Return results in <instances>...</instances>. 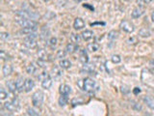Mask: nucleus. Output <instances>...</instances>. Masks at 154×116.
<instances>
[{"mask_svg":"<svg viewBox=\"0 0 154 116\" xmlns=\"http://www.w3.org/2000/svg\"><path fill=\"white\" fill-rule=\"evenodd\" d=\"M81 36L78 35V34H76V33H71V35H70V42L71 43H74V44H78L80 43L81 41Z\"/></svg>","mask_w":154,"mask_h":116,"instance_id":"nucleus-28","label":"nucleus"},{"mask_svg":"<svg viewBox=\"0 0 154 116\" xmlns=\"http://www.w3.org/2000/svg\"><path fill=\"white\" fill-rule=\"evenodd\" d=\"M37 39H38V35L36 34V32L30 34V35H27V37L23 41L24 46L28 48H35L38 45Z\"/></svg>","mask_w":154,"mask_h":116,"instance_id":"nucleus-2","label":"nucleus"},{"mask_svg":"<svg viewBox=\"0 0 154 116\" xmlns=\"http://www.w3.org/2000/svg\"><path fill=\"white\" fill-rule=\"evenodd\" d=\"M0 38H1L2 41H7L10 39V34L7 32H1L0 33Z\"/></svg>","mask_w":154,"mask_h":116,"instance_id":"nucleus-40","label":"nucleus"},{"mask_svg":"<svg viewBox=\"0 0 154 116\" xmlns=\"http://www.w3.org/2000/svg\"><path fill=\"white\" fill-rule=\"evenodd\" d=\"M34 86H35L34 80L31 79H25V88H24V91H25L26 93H29V92L34 88Z\"/></svg>","mask_w":154,"mask_h":116,"instance_id":"nucleus-18","label":"nucleus"},{"mask_svg":"<svg viewBox=\"0 0 154 116\" xmlns=\"http://www.w3.org/2000/svg\"><path fill=\"white\" fill-rule=\"evenodd\" d=\"M86 25V23L84 21L83 18H76L74 19V22H73V28L75 29V30H81V29H83Z\"/></svg>","mask_w":154,"mask_h":116,"instance_id":"nucleus-8","label":"nucleus"},{"mask_svg":"<svg viewBox=\"0 0 154 116\" xmlns=\"http://www.w3.org/2000/svg\"><path fill=\"white\" fill-rule=\"evenodd\" d=\"M49 76H50V74H48L47 72H42V74L38 76V80L42 82L43 79H47V77H49Z\"/></svg>","mask_w":154,"mask_h":116,"instance_id":"nucleus-38","label":"nucleus"},{"mask_svg":"<svg viewBox=\"0 0 154 116\" xmlns=\"http://www.w3.org/2000/svg\"><path fill=\"white\" fill-rule=\"evenodd\" d=\"M49 35H50V30L48 29L47 26H43L42 28V30H41V38L42 39L43 41H45L48 39Z\"/></svg>","mask_w":154,"mask_h":116,"instance_id":"nucleus-20","label":"nucleus"},{"mask_svg":"<svg viewBox=\"0 0 154 116\" xmlns=\"http://www.w3.org/2000/svg\"><path fill=\"white\" fill-rule=\"evenodd\" d=\"M37 63L41 68H45V60H42V59H40V58H38V60L37 61Z\"/></svg>","mask_w":154,"mask_h":116,"instance_id":"nucleus-44","label":"nucleus"},{"mask_svg":"<svg viewBox=\"0 0 154 116\" xmlns=\"http://www.w3.org/2000/svg\"><path fill=\"white\" fill-rule=\"evenodd\" d=\"M125 1H127V2H130V1H132V0H125Z\"/></svg>","mask_w":154,"mask_h":116,"instance_id":"nucleus-49","label":"nucleus"},{"mask_svg":"<svg viewBox=\"0 0 154 116\" xmlns=\"http://www.w3.org/2000/svg\"><path fill=\"white\" fill-rule=\"evenodd\" d=\"M7 97H8V93L5 91L3 87H1L0 88V99H1V101H4L5 99H7Z\"/></svg>","mask_w":154,"mask_h":116,"instance_id":"nucleus-37","label":"nucleus"},{"mask_svg":"<svg viewBox=\"0 0 154 116\" xmlns=\"http://www.w3.org/2000/svg\"><path fill=\"white\" fill-rule=\"evenodd\" d=\"M38 58H40V59H42V60H45L46 57L48 56L46 51L45 50H38Z\"/></svg>","mask_w":154,"mask_h":116,"instance_id":"nucleus-34","label":"nucleus"},{"mask_svg":"<svg viewBox=\"0 0 154 116\" xmlns=\"http://www.w3.org/2000/svg\"><path fill=\"white\" fill-rule=\"evenodd\" d=\"M83 70H85V72H93L95 70V67L93 64H88V63H86V64H84Z\"/></svg>","mask_w":154,"mask_h":116,"instance_id":"nucleus-31","label":"nucleus"},{"mask_svg":"<svg viewBox=\"0 0 154 116\" xmlns=\"http://www.w3.org/2000/svg\"><path fill=\"white\" fill-rule=\"evenodd\" d=\"M43 100H45V94L42 91H37L32 95V104L36 108H38L42 105Z\"/></svg>","mask_w":154,"mask_h":116,"instance_id":"nucleus-3","label":"nucleus"},{"mask_svg":"<svg viewBox=\"0 0 154 116\" xmlns=\"http://www.w3.org/2000/svg\"><path fill=\"white\" fill-rule=\"evenodd\" d=\"M66 50H58V51H57L56 57L58 58V59L62 60V59H64V58L66 57Z\"/></svg>","mask_w":154,"mask_h":116,"instance_id":"nucleus-35","label":"nucleus"},{"mask_svg":"<svg viewBox=\"0 0 154 116\" xmlns=\"http://www.w3.org/2000/svg\"><path fill=\"white\" fill-rule=\"evenodd\" d=\"M3 106H4L5 109H7L8 111H11V112H13V111H17L19 108V101L17 98L14 97L12 101L6 102Z\"/></svg>","mask_w":154,"mask_h":116,"instance_id":"nucleus-5","label":"nucleus"},{"mask_svg":"<svg viewBox=\"0 0 154 116\" xmlns=\"http://www.w3.org/2000/svg\"><path fill=\"white\" fill-rule=\"evenodd\" d=\"M61 95H69L71 93V87L67 84H62L59 88Z\"/></svg>","mask_w":154,"mask_h":116,"instance_id":"nucleus-17","label":"nucleus"},{"mask_svg":"<svg viewBox=\"0 0 154 116\" xmlns=\"http://www.w3.org/2000/svg\"><path fill=\"white\" fill-rule=\"evenodd\" d=\"M82 103H83V101L80 100V99H77V98H74L73 100L71 101V105L72 106H75L77 105H82Z\"/></svg>","mask_w":154,"mask_h":116,"instance_id":"nucleus-42","label":"nucleus"},{"mask_svg":"<svg viewBox=\"0 0 154 116\" xmlns=\"http://www.w3.org/2000/svg\"><path fill=\"white\" fill-rule=\"evenodd\" d=\"M148 71L151 72V75L154 76V59L149 61V64H148Z\"/></svg>","mask_w":154,"mask_h":116,"instance_id":"nucleus-41","label":"nucleus"},{"mask_svg":"<svg viewBox=\"0 0 154 116\" xmlns=\"http://www.w3.org/2000/svg\"><path fill=\"white\" fill-rule=\"evenodd\" d=\"M17 22L20 25L22 28L24 27H33V26H38V22L36 21L31 18H21L18 17L17 19Z\"/></svg>","mask_w":154,"mask_h":116,"instance_id":"nucleus-4","label":"nucleus"},{"mask_svg":"<svg viewBox=\"0 0 154 116\" xmlns=\"http://www.w3.org/2000/svg\"><path fill=\"white\" fill-rule=\"evenodd\" d=\"M42 1H45V2H47V1H49V0H42Z\"/></svg>","mask_w":154,"mask_h":116,"instance_id":"nucleus-48","label":"nucleus"},{"mask_svg":"<svg viewBox=\"0 0 154 116\" xmlns=\"http://www.w3.org/2000/svg\"><path fill=\"white\" fill-rule=\"evenodd\" d=\"M144 104H146L149 108L154 110V98L151 96H144L143 98Z\"/></svg>","mask_w":154,"mask_h":116,"instance_id":"nucleus-14","label":"nucleus"},{"mask_svg":"<svg viewBox=\"0 0 154 116\" xmlns=\"http://www.w3.org/2000/svg\"><path fill=\"white\" fill-rule=\"evenodd\" d=\"M74 2H76V3H80V2H82V1H84V0H73Z\"/></svg>","mask_w":154,"mask_h":116,"instance_id":"nucleus-47","label":"nucleus"},{"mask_svg":"<svg viewBox=\"0 0 154 116\" xmlns=\"http://www.w3.org/2000/svg\"><path fill=\"white\" fill-rule=\"evenodd\" d=\"M111 61H112L114 64H119V63L122 62V58L118 54H114L111 57Z\"/></svg>","mask_w":154,"mask_h":116,"instance_id":"nucleus-32","label":"nucleus"},{"mask_svg":"<svg viewBox=\"0 0 154 116\" xmlns=\"http://www.w3.org/2000/svg\"><path fill=\"white\" fill-rule=\"evenodd\" d=\"M120 28H122L124 32L129 33V34L133 33L135 30L134 24L132 22L128 21H122V22H120Z\"/></svg>","mask_w":154,"mask_h":116,"instance_id":"nucleus-6","label":"nucleus"},{"mask_svg":"<svg viewBox=\"0 0 154 116\" xmlns=\"http://www.w3.org/2000/svg\"><path fill=\"white\" fill-rule=\"evenodd\" d=\"M13 72V67L10 65V64H5L3 67H2V74H3V76H11Z\"/></svg>","mask_w":154,"mask_h":116,"instance_id":"nucleus-16","label":"nucleus"},{"mask_svg":"<svg viewBox=\"0 0 154 116\" xmlns=\"http://www.w3.org/2000/svg\"><path fill=\"white\" fill-rule=\"evenodd\" d=\"M139 36L141 38H148L151 36V30L147 27H143L139 30Z\"/></svg>","mask_w":154,"mask_h":116,"instance_id":"nucleus-13","label":"nucleus"},{"mask_svg":"<svg viewBox=\"0 0 154 116\" xmlns=\"http://www.w3.org/2000/svg\"><path fill=\"white\" fill-rule=\"evenodd\" d=\"M38 30V26H33V27H24L21 29L20 33L25 34V35H30L32 33H35Z\"/></svg>","mask_w":154,"mask_h":116,"instance_id":"nucleus-21","label":"nucleus"},{"mask_svg":"<svg viewBox=\"0 0 154 116\" xmlns=\"http://www.w3.org/2000/svg\"><path fill=\"white\" fill-rule=\"evenodd\" d=\"M37 71V67L35 66V64H33V63H31V64H29L27 67H26V72L27 74L29 75H34Z\"/></svg>","mask_w":154,"mask_h":116,"instance_id":"nucleus-29","label":"nucleus"},{"mask_svg":"<svg viewBox=\"0 0 154 116\" xmlns=\"http://www.w3.org/2000/svg\"><path fill=\"white\" fill-rule=\"evenodd\" d=\"M16 85H17V91L20 93L25 88V79L22 76H19L16 80Z\"/></svg>","mask_w":154,"mask_h":116,"instance_id":"nucleus-10","label":"nucleus"},{"mask_svg":"<svg viewBox=\"0 0 154 116\" xmlns=\"http://www.w3.org/2000/svg\"><path fill=\"white\" fill-rule=\"evenodd\" d=\"M78 45L77 44H74V43H69L67 44L66 47V53H69V54H72V53L76 52L77 50H78Z\"/></svg>","mask_w":154,"mask_h":116,"instance_id":"nucleus-12","label":"nucleus"},{"mask_svg":"<svg viewBox=\"0 0 154 116\" xmlns=\"http://www.w3.org/2000/svg\"><path fill=\"white\" fill-rule=\"evenodd\" d=\"M127 43L129 44V45H136V44L138 43V38L137 37H130L128 40H127Z\"/></svg>","mask_w":154,"mask_h":116,"instance_id":"nucleus-39","label":"nucleus"},{"mask_svg":"<svg viewBox=\"0 0 154 116\" xmlns=\"http://www.w3.org/2000/svg\"><path fill=\"white\" fill-rule=\"evenodd\" d=\"M151 21L154 22V10H153L152 13H151Z\"/></svg>","mask_w":154,"mask_h":116,"instance_id":"nucleus-46","label":"nucleus"},{"mask_svg":"<svg viewBox=\"0 0 154 116\" xmlns=\"http://www.w3.org/2000/svg\"><path fill=\"white\" fill-rule=\"evenodd\" d=\"M51 72H52L53 79H54L55 80H60V79H61L62 76H63V72L61 70L60 65L59 66H54V67H53L52 70H51Z\"/></svg>","mask_w":154,"mask_h":116,"instance_id":"nucleus-7","label":"nucleus"},{"mask_svg":"<svg viewBox=\"0 0 154 116\" xmlns=\"http://www.w3.org/2000/svg\"><path fill=\"white\" fill-rule=\"evenodd\" d=\"M52 84H53V79H52L51 76L42 81V88H45V89H49L50 87L52 86Z\"/></svg>","mask_w":154,"mask_h":116,"instance_id":"nucleus-19","label":"nucleus"},{"mask_svg":"<svg viewBox=\"0 0 154 116\" xmlns=\"http://www.w3.org/2000/svg\"><path fill=\"white\" fill-rule=\"evenodd\" d=\"M122 92L124 94V95H126V94H128L129 92H130V89L128 88V86H126V85H122Z\"/></svg>","mask_w":154,"mask_h":116,"instance_id":"nucleus-43","label":"nucleus"},{"mask_svg":"<svg viewBox=\"0 0 154 116\" xmlns=\"http://www.w3.org/2000/svg\"><path fill=\"white\" fill-rule=\"evenodd\" d=\"M131 106H132L133 109L137 110V111H141L143 108L141 105H140L139 103H137V102H134V101H131Z\"/></svg>","mask_w":154,"mask_h":116,"instance_id":"nucleus-33","label":"nucleus"},{"mask_svg":"<svg viewBox=\"0 0 154 116\" xmlns=\"http://www.w3.org/2000/svg\"><path fill=\"white\" fill-rule=\"evenodd\" d=\"M107 37H108V39L110 41H115V40H117L118 37H119V32L117 30H111L108 33Z\"/></svg>","mask_w":154,"mask_h":116,"instance_id":"nucleus-26","label":"nucleus"},{"mask_svg":"<svg viewBox=\"0 0 154 116\" xmlns=\"http://www.w3.org/2000/svg\"><path fill=\"white\" fill-rule=\"evenodd\" d=\"M67 102H69V95H61L59 100H58L60 106H65L67 104Z\"/></svg>","mask_w":154,"mask_h":116,"instance_id":"nucleus-25","label":"nucleus"},{"mask_svg":"<svg viewBox=\"0 0 154 116\" xmlns=\"http://www.w3.org/2000/svg\"><path fill=\"white\" fill-rule=\"evenodd\" d=\"M87 50H88L90 52H96L99 50V45L97 43H90V44H88Z\"/></svg>","mask_w":154,"mask_h":116,"instance_id":"nucleus-23","label":"nucleus"},{"mask_svg":"<svg viewBox=\"0 0 154 116\" xmlns=\"http://www.w3.org/2000/svg\"><path fill=\"white\" fill-rule=\"evenodd\" d=\"M6 86L7 88L10 92H12V93H14V92L17 91V85H16V82L14 80H8L6 82Z\"/></svg>","mask_w":154,"mask_h":116,"instance_id":"nucleus-22","label":"nucleus"},{"mask_svg":"<svg viewBox=\"0 0 154 116\" xmlns=\"http://www.w3.org/2000/svg\"><path fill=\"white\" fill-rule=\"evenodd\" d=\"M0 57H1V59H2L3 61H7V60H10V59H11L8 53H7V52H5L3 50H2L1 51H0Z\"/></svg>","mask_w":154,"mask_h":116,"instance_id":"nucleus-36","label":"nucleus"},{"mask_svg":"<svg viewBox=\"0 0 154 116\" xmlns=\"http://www.w3.org/2000/svg\"><path fill=\"white\" fill-rule=\"evenodd\" d=\"M88 50H81L79 51V60L80 62H82L83 64H86V63H89V55H88V52H87Z\"/></svg>","mask_w":154,"mask_h":116,"instance_id":"nucleus-11","label":"nucleus"},{"mask_svg":"<svg viewBox=\"0 0 154 116\" xmlns=\"http://www.w3.org/2000/svg\"><path fill=\"white\" fill-rule=\"evenodd\" d=\"M144 14V9L143 7H137V8H135L132 13H131V17L132 18H141L143 14Z\"/></svg>","mask_w":154,"mask_h":116,"instance_id":"nucleus-9","label":"nucleus"},{"mask_svg":"<svg viewBox=\"0 0 154 116\" xmlns=\"http://www.w3.org/2000/svg\"><path fill=\"white\" fill-rule=\"evenodd\" d=\"M94 33L91 31V30H85L83 33L81 34L82 39H83V40L86 41V42L91 40V39L94 38Z\"/></svg>","mask_w":154,"mask_h":116,"instance_id":"nucleus-15","label":"nucleus"},{"mask_svg":"<svg viewBox=\"0 0 154 116\" xmlns=\"http://www.w3.org/2000/svg\"><path fill=\"white\" fill-rule=\"evenodd\" d=\"M36 108V106H35ZM29 108L27 109V114L28 115H31V116H38V115H40V111H38L37 108Z\"/></svg>","mask_w":154,"mask_h":116,"instance_id":"nucleus-30","label":"nucleus"},{"mask_svg":"<svg viewBox=\"0 0 154 116\" xmlns=\"http://www.w3.org/2000/svg\"><path fill=\"white\" fill-rule=\"evenodd\" d=\"M60 67L62 68V69H65V70H67L69 69V68L71 67V62L69 60V59H62L60 61Z\"/></svg>","mask_w":154,"mask_h":116,"instance_id":"nucleus-24","label":"nucleus"},{"mask_svg":"<svg viewBox=\"0 0 154 116\" xmlns=\"http://www.w3.org/2000/svg\"><path fill=\"white\" fill-rule=\"evenodd\" d=\"M99 89V87L96 84V82L91 79V77H86L83 79V90L90 95L94 94L96 91Z\"/></svg>","mask_w":154,"mask_h":116,"instance_id":"nucleus-1","label":"nucleus"},{"mask_svg":"<svg viewBox=\"0 0 154 116\" xmlns=\"http://www.w3.org/2000/svg\"><path fill=\"white\" fill-rule=\"evenodd\" d=\"M58 45V40L56 37H51L48 41V46L51 48V50H55L56 47Z\"/></svg>","mask_w":154,"mask_h":116,"instance_id":"nucleus-27","label":"nucleus"},{"mask_svg":"<svg viewBox=\"0 0 154 116\" xmlns=\"http://www.w3.org/2000/svg\"><path fill=\"white\" fill-rule=\"evenodd\" d=\"M140 92H141V89H140V88H138V87H136V88H134V90H133V93H134L135 95L139 94Z\"/></svg>","mask_w":154,"mask_h":116,"instance_id":"nucleus-45","label":"nucleus"}]
</instances>
